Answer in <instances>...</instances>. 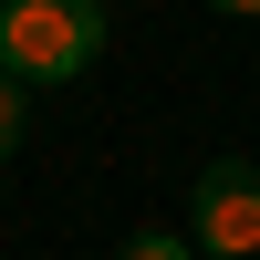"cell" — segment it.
Masks as SVG:
<instances>
[{
    "label": "cell",
    "instance_id": "7a4b0ae2",
    "mask_svg": "<svg viewBox=\"0 0 260 260\" xmlns=\"http://www.w3.org/2000/svg\"><path fill=\"white\" fill-rule=\"evenodd\" d=\"M187 250H208V260H260V167H250V156L198 167V187H187Z\"/></svg>",
    "mask_w": 260,
    "mask_h": 260
},
{
    "label": "cell",
    "instance_id": "277c9868",
    "mask_svg": "<svg viewBox=\"0 0 260 260\" xmlns=\"http://www.w3.org/2000/svg\"><path fill=\"white\" fill-rule=\"evenodd\" d=\"M115 260H198V250H187V240H177V229H136V240H125Z\"/></svg>",
    "mask_w": 260,
    "mask_h": 260
},
{
    "label": "cell",
    "instance_id": "3957f363",
    "mask_svg": "<svg viewBox=\"0 0 260 260\" xmlns=\"http://www.w3.org/2000/svg\"><path fill=\"white\" fill-rule=\"evenodd\" d=\"M21 136H31V83H11V73H0V167L21 156Z\"/></svg>",
    "mask_w": 260,
    "mask_h": 260
},
{
    "label": "cell",
    "instance_id": "6da1fadb",
    "mask_svg": "<svg viewBox=\"0 0 260 260\" xmlns=\"http://www.w3.org/2000/svg\"><path fill=\"white\" fill-rule=\"evenodd\" d=\"M104 52L94 0H0V73L11 83H83Z\"/></svg>",
    "mask_w": 260,
    "mask_h": 260
}]
</instances>
